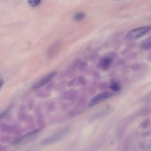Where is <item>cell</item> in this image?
<instances>
[{"label": "cell", "instance_id": "6", "mask_svg": "<svg viewBox=\"0 0 151 151\" xmlns=\"http://www.w3.org/2000/svg\"><path fill=\"white\" fill-rule=\"evenodd\" d=\"M141 47L144 50H149L151 47V40L150 38H148L145 40L142 44Z\"/></svg>", "mask_w": 151, "mask_h": 151}, {"label": "cell", "instance_id": "9", "mask_svg": "<svg viewBox=\"0 0 151 151\" xmlns=\"http://www.w3.org/2000/svg\"><path fill=\"white\" fill-rule=\"evenodd\" d=\"M120 85L118 83H113L110 86L111 89L113 91H117L120 89Z\"/></svg>", "mask_w": 151, "mask_h": 151}, {"label": "cell", "instance_id": "3", "mask_svg": "<svg viewBox=\"0 0 151 151\" xmlns=\"http://www.w3.org/2000/svg\"><path fill=\"white\" fill-rule=\"evenodd\" d=\"M113 92H109V91H106L103 93H101L100 94H97L90 101L89 103V106L92 107L100 103H101L102 101L106 100L108 98L110 97L113 95Z\"/></svg>", "mask_w": 151, "mask_h": 151}, {"label": "cell", "instance_id": "5", "mask_svg": "<svg viewBox=\"0 0 151 151\" xmlns=\"http://www.w3.org/2000/svg\"><path fill=\"white\" fill-rule=\"evenodd\" d=\"M112 64V60L110 57H103L101 59L99 65L101 68L106 70L110 68Z\"/></svg>", "mask_w": 151, "mask_h": 151}, {"label": "cell", "instance_id": "2", "mask_svg": "<svg viewBox=\"0 0 151 151\" xmlns=\"http://www.w3.org/2000/svg\"><path fill=\"white\" fill-rule=\"evenodd\" d=\"M151 29L150 25L142 26L131 29L127 32L126 37L129 40H137L146 35Z\"/></svg>", "mask_w": 151, "mask_h": 151}, {"label": "cell", "instance_id": "7", "mask_svg": "<svg viewBox=\"0 0 151 151\" xmlns=\"http://www.w3.org/2000/svg\"><path fill=\"white\" fill-rule=\"evenodd\" d=\"M85 17V14L82 12H78L75 14L73 16V19L76 21H80Z\"/></svg>", "mask_w": 151, "mask_h": 151}, {"label": "cell", "instance_id": "1", "mask_svg": "<svg viewBox=\"0 0 151 151\" xmlns=\"http://www.w3.org/2000/svg\"><path fill=\"white\" fill-rule=\"evenodd\" d=\"M69 131V129L67 127H62L61 129L58 130L55 132L51 135L42 139L41 142V145H47L52 144L60 140H61L63 137H64Z\"/></svg>", "mask_w": 151, "mask_h": 151}, {"label": "cell", "instance_id": "8", "mask_svg": "<svg viewBox=\"0 0 151 151\" xmlns=\"http://www.w3.org/2000/svg\"><path fill=\"white\" fill-rule=\"evenodd\" d=\"M42 0H28V2L32 7H36L38 6Z\"/></svg>", "mask_w": 151, "mask_h": 151}, {"label": "cell", "instance_id": "4", "mask_svg": "<svg viewBox=\"0 0 151 151\" xmlns=\"http://www.w3.org/2000/svg\"><path fill=\"white\" fill-rule=\"evenodd\" d=\"M56 74H57L56 72H52V73L48 74L47 75L43 77L42 78H41L40 80L37 81L32 86V88L36 89V88H40V87L44 86L45 84L48 83L50 80H51L55 76Z\"/></svg>", "mask_w": 151, "mask_h": 151}, {"label": "cell", "instance_id": "10", "mask_svg": "<svg viewBox=\"0 0 151 151\" xmlns=\"http://www.w3.org/2000/svg\"><path fill=\"white\" fill-rule=\"evenodd\" d=\"M4 80L3 78L1 76H0V90L4 84Z\"/></svg>", "mask_w": 151, "mask_h": 151}]
</instances>
